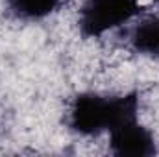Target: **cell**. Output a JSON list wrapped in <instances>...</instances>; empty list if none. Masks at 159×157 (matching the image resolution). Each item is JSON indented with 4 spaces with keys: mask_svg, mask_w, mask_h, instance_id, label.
Here are the masks:
<instances>
[{
    "mask_svg": "<svg viewBox=\"0 0 159 157\" xmlns=\"http://www.w3.org/2000/svg\"><path fill=\"white\" fill-rule=\"evenodd\" d=\"M139 113L141 94L137 91H81L69 104L67 128L78 137H100L128 120L139 118Z\"/></svg>",
    "mask_w": 159,
    "mask_h": 157,
    "instance_id": "6da1fadb",
    "label": "cell"
},
{
    "mask_svg": "<svg viewBox=\"0 0 159 157\" xmlns=\"http://www.w3.org/2000/svg\"><path fill=\"white\" fill-rule=\"evenodd\" d=\"M146 7L141 0H81L76 28L83 39H100L135 22Z\"/></svg>",
    "mask_w": 159,
    "mask_h": 157,
    "instance_id": "7a4b0ae2",
    "label": "cell"
},
{
    "mask_svg": "<svg viewBox=\"0 0 159 157\" xmlns=\"http://www.w3.org/2000/svg\"><path fill=\"white\" fill-rule=\"evenodd\" d=\"M109 152L117 157H154L159 152L154 131L141 118L128 120L107 133Z\"/></svg>",
    "mask_w": 159,
    "mask_h": 157,
    "instance_id": "3957f363",
    "label": "cell"
},
{
    "mask_svg": "<svg viewBox=\"0 0 159 157\" xmlns=\"http://www.w3.org/2000/svg\"><path fill=\"white\" fill-rule=\"evenodd\" d=\"M128 44L141 57L159 59V13H143L129 30Z\"/></svg>",
    "mask_w": 159,
    "mask_h": 157,
    "instance_id": "277c9868",
    "label": "cell"
},
{
    "mask_svg": "<svg viewBox=\"0 0 159 157\" xmlns=\"http://www.w3.org/2000/svg\"><path fill=\"white\" fill-rule=\"evenodd\" d=\"M63 0H4L7 13L20 22H43L61 7Z\"/></svg>",
    "mask_w": 159,
    "mask_h": 157,
    "instance_id": "5b68a950",
    "label": "cell"
},
{
    "mask_svg": "<svg viewBox=\"0 0 159 157\" xmlns=\"http://www.w3.org/2000/svg\"><path fill=\"white\" fill-rule=\"evenodd\" d=\"M152 2H154V4H156V6H159V0H152Z\"/></svg>",
    "mask_w": 159,
    "mask_h": 157,
    "instance_id": "8992f818",
    "label": "cell"
}]
</instances>
